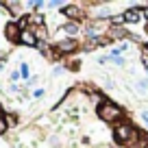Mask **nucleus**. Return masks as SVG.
<instances>
[{
    "label": "nucleus",
    "instance_id": "nucleus-8",
    "mask_svg": "<svg viewBox=\"0 0 148 148\" xmlns=\"http://www.w3.org/2000/svg\"><path fill=\"white\" fill-rule=\"evenodd\" d=\"M61 31L68 35V39H72V37H76L79 35V31H81V26H79V22H65L63 26H61Z\"/></svg>",
    "mask_w": 148,
    "mask_h": 148
},
{
    "label": "nucleus",
    "instance_id": "nucleus-20",
    "mask_svg": "<svg viewBox=\"0 0 148 148\" xmlns=\"http://www.w3.org/2000/svg\"><path fill=\"white\" fill-rule=\"evenodd\" d=\"M142 15H144V18L148 20V7H146V9H142Z\"/></svg>",
    "mask_w": 148,
    "mask_h": 148
},
{
    "label": "nucleus",
    "instance_id": "nucleus-6",
    "mask_svg": "<svg viewBox=\"0 0 148 148\" xmlns=\"http://www.w3.org/2000/svg\"><path fill=\"white\" fill-rule=\"evenodd\" d=\"M20 26H18V22H11V24H7V28H5V35H7V39L9 42H15V39H20Z\"/></svg>",
    "mask_w": 148,
    "mask_h": 148
},
{
    "label": "nucleus",
    "instance_id": "nucleus-12",
    "mask_svg": "<svg viewBox=\"0 0 148 148\" xmlns=\"http://www.w3.org/2000/svg\"><path fill=\"white\" fill-rule=\"evenodd\" d=\"M7 126H9V120H7V116H2V113H0V135L7 133Z\"/></svg>",
    "mask_w": 148,
    "mask_h": 148
},
{
    "label": "nucleus",
    "instance_id": "nucleus-3",
    "mask_svg": "<svg viewBox=\"0 0 148 148\" xmlns=\"http://www.w3.org/2000/svg\"><path fill=\"white\" fill-rule=\"evenodd\" d=\"M59 13L63 15V18H68V22H79L81 15H83V13H81V9H79L76 5H65Z\"/></svg>",
    "mask_w": 148,
    "mask_h": 148
},
{
    "label": "nucleus",
    "instance_id": "nucleus-15",
    "mask_svg": "<svg viewBox=\"0 0 148 148\" xmlns=\"http://www.w3.org/2000/svg\"><path fill=\"white\" fill-rule=\"evenodd\" d=\"M20 79H22V72H20V70H13V72H11V81H15V83H18Z\"/></svg>",
    "mask_w": 148,
    "mask_h": 148
},
{
    "label": "nucleus",
    "instance_id": "nucleus-7",
    "mask_svg": "<svg viewBox=\"0 0 148 148\" xmlns=\"http://www.w3.org/2000/svg\"><path fill=\"white\" fill-rule=\"evenodd\" d=\"M122 37H126V31L122 26H109V31H107V39L109 42H116V39H122Z\"/></svg>",
    "mask_w": 148,
    "mask_h": 148
},
{
    "label": "nucleus",
    "instance_id": "nucleus-17",
    "mask_svg": "<svg viewBox=\"0 0 148 148\" xmlns=\"http://www.w3.org/2000/svg\"><path fill=\"white\" fill-rule=\"evenodd\" d=\"M113 63H116V65H124L126 59H124V57H116V59H113Z\"/></svg>",
    "mask_w": 148,
    "mask_h": 148
},
{
    "label": "nucleus",
    "instance_id": "nucleus-9",
    "mask_svg": "<svg viewBox=\"0 0 148 148\" xmlns=\"http://www.w3.org/2000/svg\"><path fill=\"white\" fill-rule=\"evenodd\" d=\"M124 22H129V24H135V22H139V20L144 18L142 15V9H129V11H124Z\"/></svg>",
    "mask_w": 148,
    "mask_h": 148
},
{
    "label": "nucleus",
    "instance_id": "nucleus-14",
    "mask_svg": "<svg viewBox=\"0 0 148 148\" xmlns=\"http://www.w3.org/2000/svg\"><path fill=\"white\" fill-rule=\"evenodd\" d=\"M137 89L139 92H148V81L144 79V81H137Z\"/></svg>",
    "mask_w": 148,
    "mask_h": 148
},
{
    "label": "nucleus",
    "instance_id": "nucleus-5",
    "mask_svg": "<svg viewBox=\"0 0 148 148\" xmlns=\"http://www.w3.org/2000/svg\"><path fill=\"white\" fill-rule=\"evenodd\" d=\"M55 48H57V52H59V55H68V52H74V50H76V48H79V44L74 42V39H63V42H59Z\"/></svg>",
    "mask_w": 148,
    "mask_h": 148
},
{
    "label": "nucleus",
    "instance_id": "nucleus-2",
    "mask_svg": "<svg viewBox=\"0 0 148 148\" xmlns=\"http://www.w3.org/2000/svg\"><path fill=\"white\" fill-rule=\"evenodd\" d=\"M113 139H116L120 146H124V144L137 142L139 131H135V126L131 124V122H120V124H116V129H113Z\"/></svg>",
    "mask_w": 148,
    "mask_h": 148
},
{
    "label": "nucleus",
    "instance_id": "nucleus-16",
    "mask_svg": "<svg viewBox=\"0 0 148 148\" xmlns=\"http://www.w3.org/2000/svg\"><path fill=\"white\" fill-rule=\"evenodd\" d=\"M20 72H22V79H26V81H28V65H26V63H22Z\"/></svg>",
    "mask_w": 148,
    "mask_h": 148
},
{
    "label": "nucleus",
    "instance_id": "nucleus-10",
    "mask_svg": "<svg viewBox=\"0 0 148 148\" xmlns=\"http://www.w3.org/2000/svg\"><path fill=\"white\" fill-rule=\"evenodd\" d=\"M0 7H5V9H11V13L18 18V15H20V9H22V2H0Z\"/></svg>",
    "mask_w": 148,
    "mask_h": 148
},
{
    "label": "nucleus",
    "instance_id": "nucleus-21",
    "mask_svg": "<svg viewBox=\"0 0 148 148\" xmlns=\"http://www.w3.org/2000/svg\"><path fill=\"white\" fill-rule=\"evenodd\" d=\"M146 33H148V24H146Z\"/></svg>",
    "mask_w": 148,
    "mask_h": 148
},
{
    "label": "nucleus",
    "instance_id": "nucleus-1",
    "mask_svg": "<svg viewBox=\"0 0 148 148\" xmlns=\"http://www.w3.org/2000/svg\"><path fill=\"white\" fill-rule=\"evenodd\" d=\"M98 116H100L102 122H109V124H118L122 122V116H124V111H122L120 105H116L113 100H102L98 105Z\"/></svg>",
    "mask_w": 148,
    "mask_h": 148
},
{
    "label": "nucleus",
    "instance_id": "nucleus-4",
    "mask_svg": "<svg viewBox=\"0 0 148 148\" xmlns=\"http://www.w3.org/2000/svg\"><path fill=\"white\" fill-rule=\"evenodd\" d=\"M20 44H24V46H39V39H37L35 31L33 28H28V31H22L20 33Z\"/></svg>",
    "mask_w": 148,
    "mask_h": 148
},
{
    "label": "nucleus",
    "instance_id": "nucleus-13",
    "mask_svg": "<svg viewBox=\"0 0 148 148\" xmlns=\"http://www.w3.org/2000/svg\"><path fill=\"white\" fill-rule=\"evenodd\" d=\"M137 148H148V135H139V139H137Z\"/></svg>",
    "mask_w": 148,
    "mask_h": 148
},
{
    "label": "nucleus",
    "instance_id": "nucleus-11",
    "mask_svg": "<svg viewBox=\"0 0 148 148\" xmlns=\"http://www.w3.org/2000/svg\"><path fill=\"white\" fill-rule=\"evenodd\" d=\"M44 5H46V2H39V0H28V2H24L26 9H42Z\"/></svg>",
    "mask_w": 148,
    "mask_h": 148
},
{
    "label": "nucleus",
    "instance_id": "nucleus-18",
    "mask_svg": "<svg viewBox=\"0 0 148 148\" xmlns=\"http://www.w3.org/2000/svg\"><path fill=\"white\" fill-rule=\"evenodd\" d=\"M139 116H142L144 124H146V129H148V111H142V113H139Z\"/></svg>",
    "mask_w": 148,
    "mask_h": 148
},
{
    "label": "nucleus",
    "instance_id": "nucleus-19",
    "mask_svg": "<svg viewBox=\"0 0 148 148\" xmlns=\"http://www.w3.org/2000/svg\"><path fill=\"white\" fill-rule=\"evenodd\" d=\"M33 96H35V98H42V96H44V89H35V94H33Z\"/></svg>",
    "mask_w": 148,
    "mask_h": 148
}]
</instances>
